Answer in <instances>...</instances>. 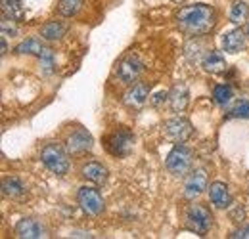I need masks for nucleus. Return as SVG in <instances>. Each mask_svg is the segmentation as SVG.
Returning a JSON list of instances; mask_svg holds the SVG:
<instances>
[{
	"mask_svg": "<svg viewBox=\"0 0 249 239\" xmlns=\"http://www.w3.org/2000/svg\"><path fill=\"white\" fill-rule=\"evenodd\" d=\"M104 146L113 157H126L132 151V146H134V134L128 128L119 126L104 138Z\"/></svg>",
	"mask_w": 249,
	"mask_h": 239,
	"instance_id": "7ed1b4c3",
	"label": "nucleus"
},
{
	"mask_svg": "<svg viewBox=\"0 0 249 239\" xmlns=\"http://www.w3.org/2000/svg\"><path fill=\"white\" fill-rule=\"evenodd\" d=\"M92 136L89 130L85 128H77L73 130L67 140H65V150L69 151L71 155H81V153H87V151L92 150Z\"/></svg>",
	"mask_w": 249,
	"mask_h": 239,
	"instance_id": "6e6552de",
	"label": "nucleus"
},
{
	"mask_svg": "<svg viewBox=\"0 0 249 239\" xmlns=\"http://www.w3.org/2000/svg\"><path fill=\"white\" fill-rule=\"evenodd\" d=\"M201 63H203V69L207 73H222L226 69V60L217 50H209L205 54V58L201 60Z\"/></svg>",
	"mask_w": 249,
	"mask_h": 239,
	"instance_id": "a211bd4d",
	"label": "nucleus"
},
{
	"mask_svg": "<svg viewBox=\"0 0 249 239\" xmlns=\"http://www.w3.org/2000/svg\"><path fill=\"white\" fill-rule=\"evenodd\" d=\"M144 73V63L136 56H124L123 60L117 63V77L124 85H134L138 83L140 75Z\"/></svg>",
	"mask_w": 249,
	"mask_h": 239,
	"instance_id": "423d86ee",
	"label": "nucleus"
},
{
	"mask_svg": "<svg viewBox=\"0 0 249 239\" xmlns=\"http://www.w3.org/2000/svg\"><path fill=\"white\" fill-rule=\"evenodd\" d=\"M209 199H211V203H213L217 209H228V207L232 205L230 189H228V186L222 184V182L211 184V188H209Z\"/></svg>",
	"mask_w": 249,
	"mask_h": 239,
	"instance_id": "ddd939ff",
	"label": "nucleus"
},
{
	"mask_svg": "<svg viewBox=\"0 0 249 239\" xmlns=\"http://www.w3.org/2000/svg\"><path fill=\"white\" fill-rule=\"evenodd\" d=\"M230 238L232 239H249V226L240 228V230H236V232H232V234H230Z\"/></svg>",
	"mask_w": 249,
	"mask_h": 239,
	"instance_id": "a878e982",
	"label": "nucleus"
},
{
	"mask_svg": "<svg viewBox=\"0 0 249 239\" xmlns=\"http://www.w3.org/2000/svg\"><path fill=\"white\" fill-rule=\"evenodd\" d=\"M16 238L19 239H40L46 238V228L36 218H23L16 226Z\"/></svg>",
	"mask_w": 249,
	"mask_h": 239,
	"instance_id": "9d476101",
	"label": "nucleus"
},
{
	"mask_svg": "<svg viewBox=\"0 0 249 239\" xmlns=\"http://www.w3.org/2000/svg\"><path fill=\"white\" fill-rule=\"evenodd\" d=\"M2 193L8 199H25L27 188L19 178H4L2 182Z\"/></svg>",
	"mask_w": 249,
	"mask_h": 239,
	"instance_id": "f3484780",
	"label": "nucleus"
},
{
	"mask_svg": "<svg viewBox=\"0 0 249 239\" xmlns=\"http://www.w3.org/2000/svg\"><path fill=\"white\" fill-rule=\"evenodd\" d=\"M0 46H2V56L8 52V44H6V36L2 34V38H0Z\"/></svg>",
	"mask_w": 249,
	"mask_h": 239,
	"instance_id": "bb28decb",
	"label": "nucleus"
},
{
	"mask_svg": "<svg viewBox=\"0 0 249 239\" xmlns=\"http://www.w3.org/2000/svg\"><path fill=\"white\" fill-rule=\"evenodd\" d=\"M232 98H234V90H232L230 85H217L213 88V100H215V103L220 105V107L230 105Z\"/></svg>",
	"mask_w": 249,
	"mask_h": 239,
	"instance_id": "4be33fe9",
	"label": "nucleus"
},
{
	"mask_svg": "<svg viewBox=\"0 0 249 239\" xmlns=\"http://www.w3.org/2000/svg\"><path fill=\"white\" fill-rule=\"evenodd\" d=\"M83 0H58V10L63 17H73L81 12Z\"/></svg>",
	"mask_w": 249,
	"mask_h": 239,
	"instance_id": "5701e85b",
	"label": "nucleus"
},
{
	"mask_svg": "<svg viewBox=\"0 0 249 239\" xmlns=\"http://www.w3.org/2000/svg\"><path fill=\"white\" fill-rule=\"evenodd\" d=\"M77 201H79L81 209L85 210L87 214H90V216H98L104 210V197L100 195L98 189L89 188V186H85V188L79 189Z\"/></svg>",
	"mask_w": 249,
	"mask_h": 239,
	"instance_id": "0eeeda50",
	"label": "nucleus"
},
{
	"mask_svg": "<svg viewBox=\"0 0 249 239\" xmlns=\"http://www.w3.org/2000/svg\"><path fill=\"white\" fill-rule=\"evenodd\" d=\"M44 44L40 42V38H36V36H31V38H25V40H21L18 46H16V52L18 54H31V56H42L44 54Z\"/></svg>",
	"mask_w": 249,
	"mask_h": 239,
	"instance_id": "aec40b11",
	"label": "nucleus"
},
{
	"mask_svg": "<svg viewBox=\"0 0 249 239\" xmlns=\"http://www.w3.org/2000/svg\"><path fill=\"white\" fill-rule=\"evenodd\" d=\"M249 16V6L246 2H236L234 6H232V10H230V21L232 23H244L246 19H248Z\"/></svg>",
	"mask_w": 249,
	"mask_h": 239,
	"instance_id": "b1692460",
	"label": "nucleus"
},
{
	"mask_svg": "<svg viewBox=\"0 0 249 239\" xmlns=\"http://www.w3.org/2000/svg\"><path fill=\"white\" fill-rule=\"evenodd\" d=\"M148 100H150V88H148V85H144V83H134V85H130V88L126 90V94H124V98H123L124 105H128V107H132V109L144 107V105L148 103Z\"/></svg>",
	"mask_w": 249,
	"mask_h": 239,
	"instance_id": "f8f14e48",
	"label": "nucleus"
},
{
	"mask_svg": "<svg viewBox=\"0 0 249 239\" xmlns=\"http://www.w3.org/2000/svg\"><path fill=\"white\" fill-rule=\"evenodd\" d=\"M230 117H236V119H249V100H238L230 111H228Z\"/></svg>",
	"mask_w": 249,
	"mask_h": 239,
	"instance_id": "393cba45",
	"label": "nucleus"
},
{
	"mask_svg": "<svg viewBox=\"0 0 249 239\" xmlns=\"http://www.w3.org/2000/svg\"><path fill=\"white\" fill-rule=\"evenodd\" d=\"M192 161H194V155H192V150H188L186 146L182 144H177L171 153L167 155V161H165V167L171 174L175 176H184L190 167H192Z\"/></svg>",
	"mask_w": 249,
	"mask_h": 239,
	"instance_id": "39448f33",
	"label": "nucleus"
},
{
	"mask_svg": "<svg viewBox=\"0 0 249 239\" xmlns=\"http://www.w3.org/2000/svg\"><path fill=\"white\" fill-rule=\"evenodd\" d=\"M67 31V25L62 21H48L40 27V36L48 42H54V40H60Z\"/></svg>",
	"mask_w": 249,
	"mask_h": 239,
	"instance_id": "6ab92c4d",
	"label": "nucleus"
},
{
	"mask_svg": "<svg viewBox=\"0 0 249 239\" xmlns=\"http://www.w3.org/2000/svg\"><path fill=\"white\" fill-rule=\"evenodd\" d=\"M173 2H177V4H182V2H184V0H173Z\"/></svg>",
	"mask_w": 249,
	"mask_h": 239,
	"instance_id": "cd10ccee",
	"label": "nucleus"
},
{
	"mask_svg": "<svg viewBox=\"0 0 249 239\" xmlns=\"http://www.w3.org/2000/svg\"><path fill=\"white\" fill-rule=\"evenodd\" d=\"M177 21L184 33L192 36H199L215 27L217 16H215V10L207 4H192V6L180 8V12L177 14Z\"/></svg>",
	"mask_w": 249,
	"mask_h": 239,
	"instance_id": "f257e3e1",
	"label": "nucleus"
},
{
	"mask_svg": "<svg viewBox=\"0 0 249 239\" xmlns=\"http://www.w3.org/2000/svg\"><path fill=\"white\" fill-rule=\"evenodd\" d=\"M246 33H248V36H249V25H248V31H246Z\"/></svg>",
	"mask_w": 249,
	"mask_h": 239,
	"instance_id": "c85d7f7f",
	"label": "nucleus"
},
{
	"mask_svg": "<svg viewBox=\"0 0 249 239\" xmlns=\"http://www.w3.org/2000/svg\"><path fill=\"white\" fill-rule=\"evenodd\" d=\"M69 151L65 150L60 144H46L42 148V153H40V159H42V165L58 174V176H63L67 171H69Z\"/></svg>",
	"mask_w": 249,
	"mask_h": 239,
	"instance_id": "f03ea898",
	"label": "nucleus"
},
{
	"mask_svg": "<svg viewBox=\"0 0 249 239\" xmlns=\"http://www.w3.org/2000/svg\"><path fill=\"white\" fill-rule=\"evenodd\" d=\"M244 46H246V33L242 29H232L222 36V48L228 54H238L244 50Z\"/></svg>",
	"mask_w": 249,
	"mask_h": 239,
	"instance_id": "4468645a",
	"label": "nucleus"
},
{
	"mask_svg": "<svg viewBox=\"0 0 249 239\" xmlns=\"http://www.w3.org/2000/svg\"><path fill=\"white\" fill-rule=\"evenodd\" d=\"M192 132H194V128H192V122L188 119L178 117V119H171L165 122V134L175 144H184L192 136Z\"/></svg>",
	"mask_w": 249,
	"mask_h": 239,
	"instance_id": "1a4fd4ad",
	"label": "nucleus"
},
{
	"mask_svg": "<svg viewBox=\"0 0 249 239\" xmlns=\"http://www.w3.org/2000/svg\"><path fill=\"white\" fill-rule=\"evenodd\" d=\"M205 188H207V172L203 169H196L184 180V197L194 199L199 193H203Z\"/></svg>",
	"mask_w": 249,
	"mask_h": 239,
	"instance_id": "9b49d317",
	"label": "nucleus"
},
{
	"mask_svg": "<svg viewBox=\"0 0 249 239\" xmlns=\"http://www.w3.org/2000/svg\"><path fill=\"white\" fill-rule=\"evenodd\" d=\"M2 12H4L6 17H10L14 21H21L23 19L21 0H2Z\"/></svg>",
	"mask_w": 249,
	"mask_h": 239,
	"instance_id": "412c9836",
	"label": "nucleus"
},
{
	"mask_svg": "<svg viewBox=\"0 0 249 239\" xmlns=\"http://www.w3.org/2000/svg\"><path fill=\"white\" fill-rule=\"evenodd\" d=\"M81 174H83V178H87L89 182H92V184H106V180H107V169L102 165V163H87L85 167H83V171H81Z\"/></svg>",
	"mask_w": 249,
	"mask_h": 239,
	"instance_id": "dca6fc26",
	"label": "nucleus"
},
{
	"mask_svg": "<svg viewBox=\"0 0 249 239\" xmlns=\"http://www.w3.org/2000/svg\"><path fill=\"white\" fill-rule=\"evenodd\" d=\"M188 102H190V92H188L186 85H182V83L175 85L169 94V103H171L173 111H177V113L184 111L188 107Z\"/></svg>",
	"mask_w": 249,
	"mask_h": 239,
	"instance_id": "2eb2a0df",
	"label": "nucleus"
},
{
	"mask_svg": "<svg viewBox=\"0 0 249 239\" xmlns=\"http://www.w3.org/2000/svg\"><path fill=\"white\" fill-rule=\"evenodd\" d=\"M213 226V214L205 205H192L186 210V228L194 234L205 236Z\"/></svg>",
	"mask_w": 249,
	"mask_h": 239,
	"instance_id": "20e7f679",
	"label": "nucleus"
}]
</instances>
